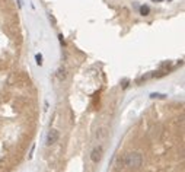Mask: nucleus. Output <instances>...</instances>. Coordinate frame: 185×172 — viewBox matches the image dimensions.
Wrapping results in <instances>:
<instances>
[{
  "label": "nucleus",
  "mask_w": 185,
  "mask_h": 172,
  "mask_svg": "<svg viewBox=\"0 0 185 172\" xmlns=\"http://www.w3.org/2000/svg\"><path fill=\"white\" fill-rule=\"evenodd\" d=\"M101 155H102V149H101V147L95 149L94 152H92V160H94V162H98V160L101 159Z\"/></svg>",
  "instance_id": "obj_3"
},
{
  "label": "nucleus",
  "mask_w": 185,
  "mask_h": 172,
  "mask_svg": "<svg viewBox=\"0 0 185 172\" xmlns=\"http://www.w3.org/2000/svg\"><path fill=\"white\" fill-rule=\"evenodd\" d=\"M57 76H58V79H60V80H64V79L67 77V71H66V69H58Z\"/></svg>",
  "instance_id": "obj_4"
},
{
  "label": "nucleus",
  "mask_w": 185,
  "mask_h": 172,
  "mask_svg": "<svg viewBox=\"0 0 185 172\" xmlns=\"http://www.w3.org/2000/svg\"><path fill=\"white\" fill-rule=\"evenodd\" d=\"M57 137H58V133H57L55 130H51V131L48 133V137H47V144H53V143H55Z\"/></svg>",
  "instance_id": "obj_2"
},
{
  "label": "nucleus",
  "mask_w": 185,
  "mask_h": 172,
  "mask_svg": "<svg viewBox=\"0 0 185 172\" xmlns=\"http://www.w3.org/2000/svg\"><path fill=\"white\" fill-rule=\"evenodd\" d=\"M149 12H150V9H149V6H141V8H140V13H141L143 16H146V15H149Z\"/></svg>",
  "instance_id": "obj_5"
},
{
  "label": "nucleus",
  "mask_w": 185,
  "mask_h": 172,
  "mask_svg": "<svg viewBox=\"0 0 185 172\" xmlns=\"http://www.w3.org/2000/svg\"><path fill=\"white\" fill-rule=\"evenodd\" d=\"M123 159H124V165L128 166V168L136 169L141 165V155H139V153H130V155L124 156Z\"/></svg>",
  "instance_id": "obj_1"
},
{
  "label": "nucleus",
  "mask_w": 185,
  "mask_h": 172,
  "mask_svg": "<svg viewBox=\"0 0 185 172\" xmlns=\"http://www.w3.org/2000/svg\"><path fill=\"white\" fill-rule=\"evenodd\" d=\"M153 2H155V3H157V2H162V0H153Z\"/></svg>",
  "instance_id": "obj_7"
},
{
  "label": "nucleus",
  "mask_w": 185,
  "mask_h": 172,
  "mask_svg": "<svg viewBox=\"0 0 185 172\" xmlns=\"http://www.w3.org/2000/svg\"><path fill=\"white\" fill-rule=\"evenodd\" d=\"M37 63H38V64L42 63V57H41V54H37Z\"/></svg>",
  "instance_id": "obj_6"
}]
</instances>
